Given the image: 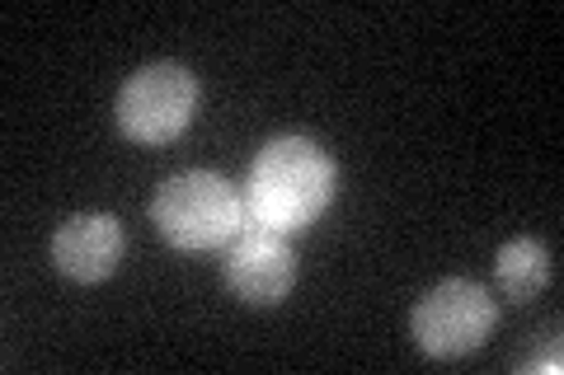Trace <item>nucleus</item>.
Instances as JSON below:
<instances>
[{
	"mask_svg": "<svg viewBox=\"0 0 564 375\" xmlns=\"http://www.w3.org/2000/svg\"><path fill=\"white\" fill-rule=\"evenodd\" d=\"M334 159L311 136H273L254 155L250 184H245V211L254 225H269L278 235L311 225L334 198Z\"/></svg>",
	"mask_w": 564,
	"mask_h": 375,
	"instance_id": "obj_1",
	"label": "nucleus"
},
{
	"mask_svg": "<svg viewBox=\"0 0 564 375\" xmlns=\"http://www.w3.org/2000/svg\"><path fill=\"white\" fill-rule=\"evenodd\" d=\"M151 221L161 230V240L174 249H221L231 244L245 225V192L231 178L212 174V169H184L165 178L151 198Z\"/></svg>",
	"mask_w": 564,
	"mask_h": 375,
	"instance_id": "obj_2",
	"label": "nucleus"
},
{
	"mask_svg": "<svg viewBox=\"0 0 564 375\" xmlns=\"http://www.w3.org/2000/svg\"><path fill=\"white\" fill-rule=\"evenodd\" d=\"M494 324H499V300L475 277H443L410 310L414 343L433 362H456V356H470L475 348H485Z\"/></svg>",
	"mask_w": 564,
	"mask_h": 375,
	"instance_id": "obj_3",
	"label": "nucleus"
},
{
	"mask_svg": "<svg viewBox=\"0 0 564 375\" xmlns=\"http://www.w3.org/2000/svg\"><path fill=\"white\" fill-rule=\"evenodd\" d=\"M193 113H198V76L180 62H151L132 70L113 103L118 132L137 146H165L184 136Z\"/></svg>",
	"mask_w": 564,
	"mask_h": 375,
	"instance_id": "obj_4",
	"label": "nucleus"
},
{
	"mask_svg": "<svg viewBox=\"0 0 564 375\" xmlns=\"http://www.w3.org/2000/svg\"><path fill=\"white\" fill-rule=\"evenodd\" d=\"M221 277L236 300H245V306H254V310H269V306H282L296 287V254H292L288 235L250 221L226 244Z\"/></svg>",
	"mask_w": 564,
	"mask_h": 375,
	"instance_id": "obj_5",
	"label": "nucleus"
},
{
	"mask_svg": "<svg viewBox=\"0 0 564 375\" xmlns=\"http://www.w3.org/2000/svg\"><path fill=\"white\" fill-rule=\"evenodd\" d=\"M122 254H128V230L113 211H76L57 225L52 235V263L70 282H104L118 273Z\"/></svg>",
	"mask_w": 564,
	"mask_h": 375,
	"instance_id": "obj_6",
	"label": "nucleus"
},
{
	"mask_svg": "<svg viewBox=\"0 0 564 375\" xmlns=\"http://www.w3.org/2000/svg\"><path fill=\"white\" fill-rule=\"evenodd\" d=\"M494 287L508 306H527L551 287V249L532 235L508 240L499 254H494Z\"/></svg>",
	"mask_w": 564,
	"mask_h": 375,
	"instance_id": "obj_7",
	"label": "nucleus"
}]
</instances>
